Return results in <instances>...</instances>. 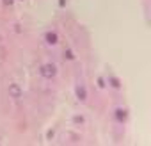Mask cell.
<instances>
[{
	"instance_id": "6da1fadb",
	"label": "cell",
	"mask_w": 151,
	"mask_h": 146,
	"mask_svg": "<svg viewBox=\"0 0 151 146\" xmlns=\"http://www.w3.org/2000/svg\"><path fill=\"white\" fill-rule=\"evenodd\" d=\"M39 75L45 79V80H53L57 75H59V68H57V64L55 62H43L41 66H39Z\"/></svg>"
},
{
	"instance_id": "7a4b0ae2",
	"label": "cell",
	"mask_w": 151,
	"mask_h": 146,
	"mask_svg": "<svg viewBox=\"0 0 151 146\" xmlns=\"http://www.w3.org/2000/svg\"><path fill=\"white\" fill-rule=\"evenodd\" d=\"M128 116H130V114H128V109H126V107H121V105L116 107V109H114V114H112L114 121H116V123H121V125H124V123L128 121Z\"/></svg>"
},
{
	"instance_id": "3957f363",
	"label": "cell",
	"mask_w": 151,
	"mask_h": 146,
	"mask_svg": "<svg viewBox=\"0 0 151 146\" xmlns=\"http://www.w3.org/2000/svg\"><path fill=\"white\" fill-rule=\"evenodd\" d=\"M43 39H45V43L48 45V46H55L57 43H59V34H57V30H46L45 34H43Z\"/></svg>"
},
{
	"instance_id": "277c9868",
	"label": "cell",
	"mask_w": 151,
	"mask_h": 146,
	"mask_svg": "<svg viewBox=\"0 0 151 146\" xmlns=\"http://www.w3.org/2000/svg\"><path fill=\"white\" fill-rule=\"evenodd\" d=\"M7 93H9V96L11 98H14V100H20L22 96H23V89H22V86L20 84H9V87H7Z\"/></svg>"
},
{
	"instance_id": "5b68a950",
	"label": "cell",
	"mask_w": 151,
	"mask_h": 146,
	"mask_svg": "<svg viewBox=\"0 0 151 146\" xmlns=\"http://www.w3.org/2000/svg\"><path fill=\"white\" fill-rule=\"evenodd\" d=\"M75 95H77V98L80 102H86L87 100V89L84 84H77V87H75Z\"/></svg>"
},
{
	"instance_id": "8992f818",
	"label": "cell",
	"mask_w": 151,
	"mask_h": 146,
	"mask_svg": "<svg viewBox=\"0 0 151 146\" xmlns=\"http://www.w3.org/2000/svg\"><path fill=\"white\" fill-rule=\"evenodd\" d=\"M109 86H110L112 89H116V91L121 89V82H119V79L114 77V75H109Z\"/></svg>"
},
{
	"instance_id": "52a82bcc",
	"label": "cell",
	"mask_w": 151,
	"mask_h": 146,
	"mask_svg": "<svg viewBox=\"0 0 151 146\" xmlns=\"http://www.w3.org/2000/svg\"><path fill=\"white\" fill-rule=\"evenodd\" d=\"M64 57H66L68 61H73V59H75V55H73L71 48H66V50H64Z\"/></svg>"
},
{
	"instance_id": "ba28073f",
	"label": "cell",
	"mask_w": 151,
	"mask_h": 146,
	"mask_svg": "<svg viewBox=\"0 0 151 146\" xmlns=\"http://www.w3.org/2000/svg\"><path fill=\"white\" fill-rule=\"evenodd\" d=\"M2 4L6 7H11V6H14V0H2Z\"/></svg>"
},
{
	"instance_id": "9c48e42d",
	"label": "cell",
	"mask_w": 151,
	"mask_h": 146,
	"mask_svg": "<svg viewBox=\"0 0 151 146\" xmlns=\"http://www.w3.org/2000/svg\"><path fill=\"white\" fill-rule=\"evenodd\" d=\"M75 121H77V123H84V118L82 116H77V118H75Z\"/></svg>"
}]
</instances>
